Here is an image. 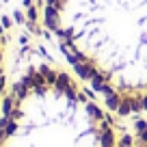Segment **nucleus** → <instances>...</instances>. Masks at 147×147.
<instances>
[{
    "instance_id": "f03ea898",
    "label": "nucleus",
    "mask_w": 147,
    "mask_h": 147,
    "mask_svg": "<svg viewBox=\"0 0 147 147\" xmlns=\"http://www.w3.org/2000/svg\"><path fill=\"white\" fill-rule=\"evenodd\" d=\"M0 147H117L106 113L69 74L39 65L0 108Z\"/></svg>"
},
{
    "instance_id": "7ed1b4c3",
    "label": "nucleus",
    "mask_w": 147,
    "mask_h": 147,
    "mask_svg": "<svg viewBox=\"0 0 147 147\" xmlns=\"http://www.w3.org/2000/svg\"><path fill=\"white\" fill-rule=\"evenodd\" d=\"M5 89V67H2V50H0V95Z\"/></svg>"
},
{
    "instance_id": "f257e3e1",
    "label": "nucleus",
    "mask_w": 147,
    "mask_h": 147,
    "mask_svg": "<svg viewBox=\"0 0 147 147\" xmlns=\"http://www.w3.org/2000/svg\"><path fill=\"white\" fill-rule=\"evenodd\" d=\"M46 24L113 110H147V0H46Z\"/></svg>"
}]
</instances>
